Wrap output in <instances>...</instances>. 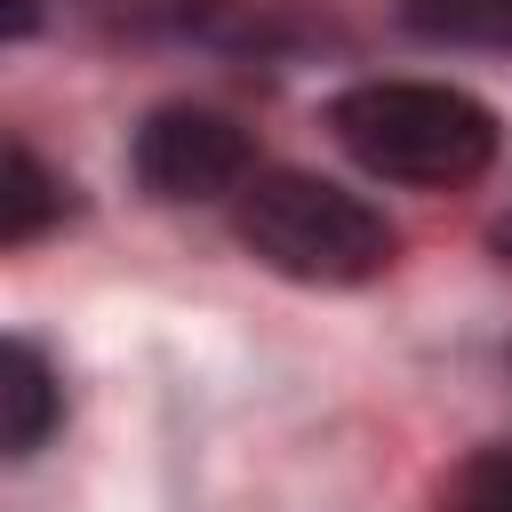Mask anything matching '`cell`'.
Here are the masks:
<instances>
[{
  "label": "cell",
  "mask_w": 512,
  "mask_h": 512,
  "mask_svg": "<svg viewBox=\"0 0 512 512\" xmlns=\"http://www.w3.org/2000/svg\"><path fill=\"white\" fill-rule=\"evenodd\" d=\"M328 128L368 176L416 192L472 184L496 160V112L448 80H360L328 104Z\"/></svg>",
  "instance_id": "6da1fadb"
},
{
  "label": "cell",
  "mask_w": 512,
  "mask_h": 512,
  "mask_svg": "<svg viewBox=\"0 0 512 512\" xmlns=\"http://www.w3.org/2000/svg\"><path fill=\"white\" fill-rule=\"evenodd\" d=\"M232 224L256 264L304 280V288H360L392 264V224L360 192L304 176V168H256L248 192L232 200Z\"/></svg>",
  "instance_id": "7a4b0ae2"
},
{
  "label": "cell",
  "mask_w": 512,
  "mask_h": 512,
  "mask_svg": "<svg viewBox=\"0 0 512 512\" xmlns=\"http://www.w3.org/2000/svg\"><path fill=\"white\" fill-rule=\"evenodd\" d=\"M136 184L152 200H240L248 176H256V144L232 112L216 104H160L144 128H136Z\"/></svg>",
  "instance_id": "3957f363"
},
{
  "label": "cell",
  "mask_w": 512,
  "mask_h": 512,
  "mask_svg": "<svg viewBox=\"0 0 512 512\" xmlns=\"http://www.w3.org/2000/svg\"><path fill=\"white\" fill-rule=\"evenodd\" d=\"M56 424H64V384H56L48 352L32 336H8V368H0V440H8V456H32Z\"/></svg>",
  "instance_id": "277c9868"
},
{
  "label": "cell",
  "mask_w": 512,
  "mask_h": 512,
  "mask_svg": "<svg viewBox=\"0 0 512 512\" xmlns=\"http://www.w3.org/2000/svg\"><path fill=\"white\" fill-rule=\"evenodd\" d=\"M400 24L440 48H512V0H400Z\"/></svg>",
  "instance_id": "5b68a950"
},
{
  "label": "cell",
  "mask_w": 512,
  "mask_h": 512,
  "mask_svg": "<svg viewBox=\"0 0 512 512\" xmlns=\"http://www.w3.org/2000/svg\"><path fill=\"white\" fill-rule=\"evenodd\" d=\"M64 216V184L40 168V152L32 144H8V192H0V240L8 248H24V240H40L48 224Z\"/></svg>",
  "instance_id": "8992f818"
},
{
  "label": "cell",
  "mask_w": 512,
  "mask_h": 512,
  "mask_svg": "<svg viewBox=\"0 0 512 512\" xmlns=\"http://www.w3.org/2000/svg\"><path fill=\"white\" fill-rule=\"evenodd\" d=\"M432 512H512V448H480L448 472Z\"/></svg>",
  "instance_id": "52a82bcc"
},
{
  "label": "cell",
  "mask_w": 512,
  "mask_h": 512,
  "mask_svg": "<svg viewBox=\"0 0 512 512\" xmlns=\"http://www.w3.org/2000/svg\"><path fill=\"white\" fill-rule=\"evenodd\" d=\"M104 16H136V24H160V16H184V8H200V0H96Z\"/></svg>",
  "instance_id": "ba28073f"
},
{
  "label": "cell",
  "mask_w": 512,
  "mask_h": 512,
  "mask_svg": "<svg viewBox=\"0 0 512 512\" xmlns=\"http://www.w3.org/2000/svg\"><path fill=\"white\" fill-rule=\"evenodd\" d=\"M488 240H496V256H504V264H512V216H504V224H496V232H488Z\"/></svg>",
  "instance_id": "9c48e42d"
}]
</instances>
